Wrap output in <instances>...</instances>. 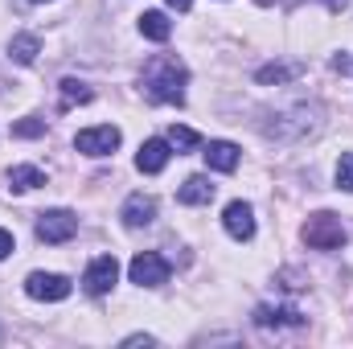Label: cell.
Masks as SVG:
<instances>
[{
	"mask_svg": "<svg viewBox=\"0 0 353 349\" xmlns=\"http://www.w3.org/2000/svg\"><path fill=\"white\" fill-rule=\"evenodd\" d=\"M8 185H12V189H37V185H46V173L33 169V165H17V169L8 173Z\"/></svg>",
	"mask_w": 353,
	"mask_h": 349,
	"instance_id": "obj_16",
	"label": "cell"
},
{
	"mask_svg": "<svg viewBox=\"0 0 353 349\" xmlns=\"http://www.w3.org/2000/svg\"><path fill=\"white\" fill-rule=\"evenodd\" d=\"M8 255H12V235L0 230V259H8Z\"/></svg>",
	"mask_w": 353,
	"mask_h": 349,
	"instance_id": "obj_22",
	"label": "cell"
},
{
	"mask_svg": "<svg viewBox=\"0 0 353 349\" xmlns=\"http://www.w3.org/2000/svg\"><path fill=\"white\" fill-rule=\"evenodd\" d=\"M119 218H123V226H152V218H157V201L152 197H144V193H132L128 201H123V210H119Z\"/></svg>",
	"mask_w": 353,
	"mask_h": 349,
	"instance_id": "obj_12",
	"label": "cell"
},
{
	"mask_svg": "<svg viewBox=\"0 0 353 349\" xmlns=\"http://www.w3.org/2000/svg\"><path fill=\"white\" fill-rule=\"evenodd\" d=\"M25 292H29L33 300H66V296H70V279L58 275V271H33V275L25 279Z\"/></svg>",
	"mask_w": 353,
	"mask_h": 349,
	"instance_id": "obj_6",
	"label": "cell"
},
{
	"mask_svg": "<svg viewBox=\"0 0 353 349\" xmlns=\"http://www.w3.org/2000/svg\"><path fill=\"white\" fill-rule=\"evenodd\" d=\"M12 136L17 140H37V136H46V119H17Z\"/></svg>",
	"mask_w": 353,
	"mask_h": 349,
	"instance_id": "obj_19",
	"label": "cell"
},
{
	"mask_svg": "<svg viewBox=\"0 0 353 349\" xmlns=\"http://www.w3.org/2000/svg\"><path fill=\"white\" fill-rule=\"evenodd\" d=\"M74 148H79V152H87V157H111V152L119 148V128H111V123L83 128V132L74 136Z\"/></svg>",
	"mask_w": 353,
	"mask_h": 349,
	"instance_id": "obj_5",
	"label": "cell"
},
{
	"mask_svg": "<svg viewBox=\"0 0 353 349\" xmlns=\"http://www.w3.org/2000/svg\"><path fill=\"white\" fill-rule=\"evenodd\" d=\"M325 4H329L333 12H337V8H345V0H325Z\"/></svg>",
	"mask_w": 353,
	"mask_h": 349,
	"instance_id": "obj_24",
	"label": "cell"
},
{
	"mask_svg": "<svg viewBox=\"0 0 353 349\" xmlns=\"http://www.w3.org/2000/svg\"><path fill=\"white\" fill-rule=\"evenodd\" d=\"M222 226H226L230 239L247 243V239H255V210H251L247 201H230L226 214H222Z\"/></svg>",
	"mask_w": 353,
	"mask_h": 349,
	"instance_id": "obj_8",
	"label": "cell"
},
{
	"mask_svg": "<svg viewBox=\"0 0 353 349\" xmlns=\"http://www.w3.org/2000/svg\"><path fill=\"white\" fill-rule=\"evenodd\" d=\"M173 157V144L169 140H144L140 144V157H136V169L140 173H161Z\"/></svg>",
	"mask_w": 353,
	"mask_h": 349,
	"instance_id": "obj_11",
	"label": "cell"
},
{
	"mask_svg": "<svg viewBox=\"0 0 353 349\" xmlns=\"http://www.w3.org/2000/svg\"><path fill=\"white\" fill-rule=\"evenodd\" d=\"M33 4H41V0H33Z\"/></svg>",
	"mask_w": 353,
	"mask_h": 349,
	"instance_id": "obj_25",
	"label": "cell"
},
{
	"mask_svg": "<svg viewBox=\"0 0 353 349\" xmlns=\"http://www.w3.org/2000/svg\"><path fill=\"white\" fill-rule=\"evenodd\" d=\"M255 325L259 329H304V317L296 308H288V304H259Z\"/></svg>",
	"mask_w": 353,
	"mask_h": 349,
	"instance_id": "obj_9",
	"label": "cell"
},
{
	"mask_svg": "<svg viewBox=\"0 0 353 349\" xmlns=\"http://www.w3.org/2000/svg\"><path fill=\"white\" fill-rule=\"evenodd\" d=\"M337 189L353 193V152H345V157L337 161Z\"/></svg>",
	"mask_w": 353,
	"mask_h": 349,
	"instance_id": "obj_20",
	"label": "cell"
},
{
	"mask_svg": "<svg viewBox=\"0 0 353 349\" xmlns=\"http://www.w3.org/2000/svg\"><path fill=\"white\" fill-rule=\"evenodd\" d=\"M296 79V66H263L259 70V83H288Z\"/></svg>",
	"mask_w": 353,
	"mask_h": 349,
	"instance_id": "obj_21",
	"label": "cell"
},
{
	"mask_svg": "<svg viewBox=\"0 0 353 349\" xmlns=\"http://www.w3.org/2000/svg\"><path fill=\"white\" fill-rule=\"evenodd\" d=\"M201 157H205V165H210L214 173H234V169H239V161H243L239 144H230V140H210Z\"/></svg>",
	"mask_w": 353,
	"mask_h": 349,
	"instance_id": "obj_10",
	"label": "cell"
},
{
	"mask_svg": "<svg viewBox=\"0 0 353 349\" xmlns=\"http://www.w3.org/2000/svg\"><path fill=\"white\" fill-rule=\"evenodd\" d=\"M185 83H189V70L173 54H157L144 66V94L152 103H185Z\"/></svg>",
	"mask_w": 353,
	"mask_h": 349,
	"instance_id": "obj_1",
	"label": "cell"
},
{
	"mask_svg": "<svg viewBox=\"0 0 353 349\" xmlns=\"http://www.w3.org/2000/svg\"><path fill=\"white\" fill-rule=\"evenodd\" d=\"M169 144H173L176 152H189V148H197V144H201V136H197V132H193V128H169Z\"/></svg>",
	"mask_w": 353,
	"mask_h": 349,
	"instance_id": "obj_18",
	"label": "cell"
},
{
	"mask_svg": "<svg viewBox=\"0 0 353 349\" xmlns=\"http://www.w3.org/2000/svg\"><path fill=\"white\" fill-rule=\"evenodd\" d=\"M176 201H181V206H205V201H214L210 177H189V181L176 189Z\"/></svg>",
	"mask_w": 353,
	"mask_h": 349,
	"instance_id": "obj_13",
	"label": "cell"
},
{
	"mask_svg": "<svg viewBox=\"0 0 353 349\" xmlns=\"http://www.w3.org/2000/svg\"><path fill=\"white\" fill-rule=\"evenodd\" d=\"M128 275L140 288H161V283H169V259L157 255V251H140L132 259V267H128Z\"/></svg>",
	"mask_w": 353,
	"mask_h": 349,
	"instance_id": "obj_4",
	"label": "cell"
},
{
	"mask_svg": "<svg viewBox=\"0 0 353 349\" xmlns=\"http://www.w3.org/2000/svg\"><path fill=\"white\" fill-rule=\"evenodd\" d=\"M74 235H79V218L70 210H46V214H37V239L41 243L58 247V243H70Z\"/></svg>",
	"mask_w": 353,
	"mask_h": 349,
	"instance_id": "obj_3",
	"label": "cell"
},
{
	"mask_svg": "<svg viewBox=\"0 0 353 349\" xmlns=\"http://www.w3.org/2000/svg\"><path fill=\"white\" fill-rule=\"evenodd\" d=\"M37 50H41V41H37L33 33H17V37L8 41V58L21 62V66H33V62H37Z\"/></svg>",
	"mask_w": 353,
	"mask_h": 349,
	"instance_id": "obj_14",
	"label": "cell"
},
{
	"mask_svg": "<svg viewBox=\"0 0 353 349\" xmlns=\"http://www.w3.org/2000/svg\"><path fill=\"white\" fill-rule=\"evenodd\" d=\"M94 99V90L87 87V83H79V79H62V107L70 111L74 103H90Z\"/></svg>",
	"mask_w": 353,
	"mask_h": 349,
	"instance_id": "obj_17",
	"label": "cell"
},
{
	"mask_svg": "<svg viewBox=\"0 0 353 349\" xmlns=\"http://www.w3.org/2000/svg\"><path fill=\"white\" fill-rule=\"evenodd\" d=\"M304 243H308L312 251H337V247L345 243L341 218H337V214H312L308 226H304Z\"/></svg>",
	"mask_w": 353,
	"mask_h": 349,
	"instance_id": "obj_2",
	"label": "cell"
},
{
	"mask_svg": "<svg viewBox=\"0 0 353 349\" xmlns=\"http://www.w3.org/2000/svg\"><path fill=\"white\" fill-rule=\"evenodd\" d=\"M140 33H144L148 41H169L173 25H169V17H165V12H157V8H152V12H144V17H140Z\"/></svg>",
	"mask_w": 353,
	"mask_h": 349,
	"instance_id": "obj_15",
	"label": "cell"
},
{
	"mask_svg": "<svg viewBox=\"0 0 353 349\" xmlns=\"http://www.w3.org/2000/svg\"><path fill=\"white\" fill-rule=\"evenodd\" d=\"M169 4H173V8H181V12H185V8H189L193 0H169Z\"/></svg>",
	"mask_w": 353,
	"mask_h": 349,
	"instance_id": "obj_23",
	"label": "cell"
},
{
	"mask_svg": "<svg viewBox=\"0 0 353 349\" xmlns=\"http://www.w3.org/2000/svg\"><path fill=\"white\" fill-rule=\"evenodd\" d=\"M115 279H119L115 255H99V259H90L87 275H83V288H87L90 296H107V292L115 288Z\"/></svg>",
	"mask_w": 353,
	"mask_h": 349,
	"instance_id": "obj_7",
	"label": "cell"
}]
</instances>
